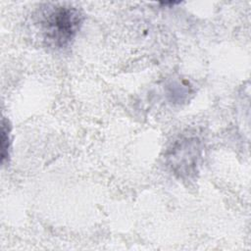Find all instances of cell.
<instances>
[{
	"label": "cell",
	"mask_w": 251,
	"mask_h": 251,
	"mask_svg": "<svg viewBox=\"0 0 251 251\" xmlns=\"http://www.w3.org/2000/svg\"><path fill=\"white\" fill-rule=\"evenodd\" d=\"M36 16L43 39L57 48L70 45L83 22L82 13L68 5L46 4L40 7Z\"/></svg>",
	"instance_id": "1"
},
{
	"label": "cell",
	"mask_w": 251,
	"mask_h": 251,
	"mask_svg": "<svg viewBox=\"0 0 251 251\" xmlns=\"http://www.w3.org/2000/svg\"><path fill=\"white\" fill-rule=\"evenodd\" d=\"M201 156L200 142L196 137H184L174 144L167 154L169 166L181 178H189L197 172Z\"/></svg>",
	"instance_id": "2"
},
{
	"label": "cell",
	"mask_w": 251,
	"mask_h": 251,
	"mask_svg": "<svg viewBox=\"0 0 251 251\" xmlns=\"http://www.w3.org/2000/svg\"><path fill=\"white\" fill-rule=\"evenodd\" d=\"M10 125L9 122L3 118L1 122V163L4 165L10 157Z\"/></svg>",
	"instance_id": "3"
}]
</instances>
